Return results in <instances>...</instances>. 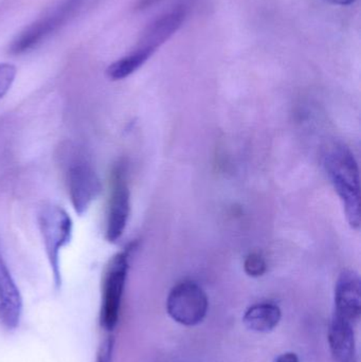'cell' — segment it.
Here are the masks:
<instances>
[{"label": "cell", "instance_id": "cell-8", "mask_svg": "<svg viewBox=\"0 0 361 362\" xmlns=\"http://www.w3.org/2000/svg\"><path fill=\"white\" fill-rule=\"evenodd\" d=\"M335 313L353 323L361 315V283L353 270L341 272L335 287Z\"/></svg>", "mask_w": 361, "mask_h": 362}, {"label": "cell", "instance_id": "cell-11", "mask_svg": "<svg viewBox=\"0 0 361 362\" xmlns=\"http://www.w3.org/2000/svg\"><path fill=\"white\" fill-rule=\"evenodd\" d=\"M353 323L335 313L329 331L331 351L336 362H356Z\"/></svg>", "mask_w": 361, "mask_h": 362}, {"label": "cell", "instance_id": "cell-13", "mask_svg": "<svg viewBox=\"0 0 361 362\" xmlns=\"http://www.w3.org/2000/svg\"><path fill=\"white\" fill-rule=\"evenodd\" d=\"M153 54H154L153 51L138 47L126 57L112 63L107 68L106 74L112 81L124 80L140 69Z\"/></svg>", "mask_w": 361, "mask_h": 362}, {"label": "cell", "instance_id": "cell-9", "mask_svg": "<svg viewBox=\"0 0 361 362\" xmlns=\"http://www.w3.org/2000/svg\"><path fill=\"white\" fill-rule=\"evenodd\" d=\"M23 315L20 291L0 255V323L6 329H15Z\"/></svg>", "mask_w": 361, "mask_h": 362}, {"label": "cell", "instance_id": "cell-17", "mask_svg": "<svg viewBox=\"0 0 361 362\" xmlns=\"http://www.w3.org/2000/svg\"><path fill=\"white\" fill-rule=\"evenodd\" d=\"M275 362H299V358L295 353H284L278 356Z\"/></svg>", "mask_w": 361, "mask_h": 362}, {"label": "cell", "instance_id": "cell-16", "mask_svg": "<svg viewBox=\"0 0 361 362\" xmlns=\"http://www.w3.org/2000/svg\"><path fill=\"white\" fill-rule=\"evenodd\" d=\"M112 348L114 342L110 338L104 340L97 351V361L95 362H110L112 361Z\"/></svg>", "mask_w": 361, "mask_h": 362}, {"label": "cell", "instance_id": "cell-7", "mask_svg": "<svg viewBox=\"0 0 361 362\" xmlns=\"http://www.w3.org/2000/svg\"><path fill=\"white\" fill-rule=\"evenodd\" d=\"M82 1L83 0H65L50 14L30 25L13 42L12 52L20 54L35 48L42 40L63 27L76 14Z\"/></svg>", "mask_w": 361, "mask_h": 362}, {"label": "cell", "instance_id": "cell-18", "mask_svg": "<svg viewBox=\"0 0 361 362\" xmlns=\"http://www.w3.org/2000/svg\"><path fill=\"white\" fill-rule=\"evenodd\" d=\"M326 1L331 4H336V6H350L355 0H326Z\"/></svg>", "mask_w": 361, "mask_h": 362}, {"label": "cell", "instance_id": "cell-10", "mask_svg": "<svg viewBox=\"0 0 361 362\" xmlns=\"http://www.w3.org/2000/svg\"><path fill=\"white\" fill-rule=\"evenodd\" d=\"M186 16L184 6H176L173 10L160 15L146 28L138 47L148 49L155 53L157 48L165 44L180 29Z\"/></svg>", "mask_w": 361, "mask_h": 362}, {"label": "cell", "instance_id": "cell-5", "mask_svg": "<svg viewBox=\"0 0 361 362\" xmlns=\"http://www.w3.org/2000/svg\"><path fill=\"white\" fill-rule=\"evenodd\" d=\"M131 215V189L127 180V169L122 161L117 163L110 177V199L106 215L105 238L117 243L124 233Z\"/></svg>", "mask_w": 361, "mask_h": 362}, {"label": "cell", "instance_id": "cell-15", "mask_svg": "<svg viewBox=\"0 0 361 362\" xmlns=\"http://www.w3.org/2000/svg\"><path fill=\"white\" fill-rule=\"evenodd\" d=\"M16 67L12 64H0V99L6 95L16 78Z\"/></svg>", "mask_w": 361, "mask_h": 362}, {"label": "cell", "instance_id": "cell-12", "mask_svg": "<svg viewBox=\"0 0 361 362\" xmlns=\"http://www.w3.org/2000/svg\"><path fill=\"white\" fill-rule=\"evenodd\" d=\"M281 320V310L273 303H260L251 306L244 316V323L250 331L268 333Z\"/></svg>", "mask_w": 361, "mask_h": 362}, {"label": "cell", "instance_id": "cell-4", "mask_svg": "<svg viewBox=\"0 0 361 362\" xmlns=\"http://www.w3.org/2000/svg\"><path fill=\"white\" fill-rule=\"evenodd\" d=\"M65 180L74 211L84 215L102 191V183L89 159L78 151H66Z\"/></svg>", "mask_w": 361, "mask_h": 362}, {"label": "cell", "instance_id": "cell-3", "mask_svg": "<svg viewBox=\"0 0 361 362\" xmlns=\"http://www.w3.org/2000/svg\"><path fill=\"white\" fill-rule=\"evenodd\" d=\"M135 245L114 255L108 262L102 280L100 325L107 332L114 331L118 325L122 305L123 293L129 269V257Z\"/></svg>", "mask_w": 361, "mask_h": 362}, {"label": "cell", "instance_id": "cell-14", "mask_svg": "<svg viewBox=\"0 0 361 362\" xmlns=\"http://www.w3.org/2000/svg\"><path fill=\"white\" fill-rule=\"evenodd\" d=\"M244 269L248 276L259 278L266 274L267 264L260 253H250L244 261Z\"/></svg>", "mask_w": 361, "mask_h": 362}, {"label": "cell", "instance_id": "cell-1", "mask_svg": "<svg viewBox=\"0 0 361 362\" xmlns=\"http://www.w3.org/2000/svg\"><path fill=\"white\" fill-rule=\"evenodd\" d=\"M324 167L339 199L341 200L350 227L354 230H360V168L353 153L343 144L335 146L326 154Z\"/></svg>", "mask_w": 361, "mask_h": 362}, {"label": "cell", "instance_id": "cell-2", "mask_svg": "<svg viewBox=\"0 0 361 362\" xmlns=\"http://www.w3.org/2000/svg\"><path fill=\"white\" fill-rule=\"evenodd\" d=\"M37 221L53 280L59 288L61 285V252L71 240L73 223L69 214L54 204H44Z\"/></svg>", "mask_w": 361, "mask_h": 362}, {"label": "cell", "instance_id": "cell-6", "mask_svg": "<svg viewBox=\"0 0 361 362\" xmlns=\"http://www.w3.org/2000/svg\"><path fill=\"white\" fill-rule=\"evenodd\" d=\"M208 297L196 283L186 281L173 287L167 297V313L176 322L187 327L199 325L208 312Z\"/></svg>", "mask_w": 361, "mask_h": 362}]
</instances>
